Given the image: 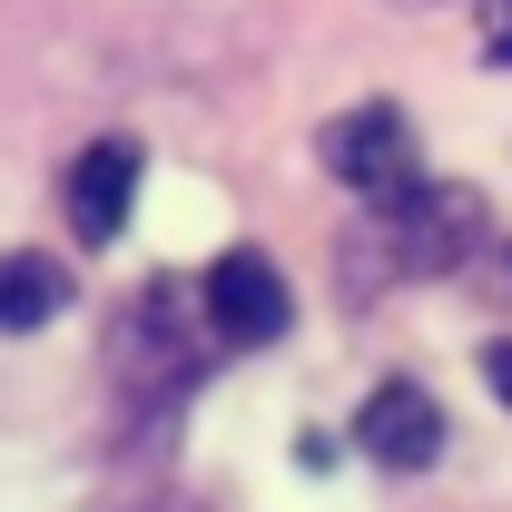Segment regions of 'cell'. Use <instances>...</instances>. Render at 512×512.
Here are the masks:
<instances>
[{"instance_id":"7","label":"cell","mask_w":512,"mask_h":512,"mask_svg":"<svg viewBox=\"0 0 512 512\" xmlns=\"http://www.w3.org/2000/svg\"><path fill=\"white\" fill-rule=\"evenodd\" d=\"M483 60L512 69V0H483Z\"/></svg>"},{"instance_id":"5","label":"cell","mask_w":512,"mask_h":512,"mask_svg":"<svg viewBox=\"0 0 512 512\" xmlns=\"http://www.w3.org/2000/svg\"><path fill=\"white\" fill-rule=\"evenodd\" d=\"M355 444H365V463H384V473H424L434 453H444V414H434V394L424 384H375L365 394V414H355Z\"/></svg>"},{"instance_id":"8","label":"cell","mask_w":512,"mask_h":512,"mask_svg":"<svg viewBox=\"0 0 512 512\" xmlns=\"http://www.w3.org/2000/svg\"><path fill=\"white\" fill-rule=\"evenodd\" d=\"M483 384L503 394V414H512V335H493V345H483Z\"/></svg>"},{"instance_id":"6","label":"cell","mask_w":512,"mask_h":512,"mask_svg":"<svg viewBox=\"0 0 512 512\" xmlns=\"http://www.w3.org/2000/svg\"><path fill=\"white\" fill-rule=\"evenodd\" d=\"M69 306V266L60 256H0V335H40Z\"/></svg>"},{"instance_id":"4","label":"cell","mask_w":512,"mask_h":512,"mask_svg":"<svg viewBox=\"0 0 512 512\" xmlns=\"http://www.w3.org/2000/svg\"><path fill=\"white\" fill-rule=\"evenodd\" d=\"M138 178H148L138 138H99V148H79V168H69V227H79V247H119V237H128Z\"/></svg>"},{"instance_id":"1","label":"cell","mask_w":512,"mask_h":512,"mask_svg":"<svg viewBox=\"0 0 512 512\" xmlns=\"http://www.w3.org/2000/svg\"><path fill=\"white\" fill-rule=\"evenodd\" d=\"M483 237H493V217H483L473 188L414 178V188H394V197H365V227L345 247V286L355 296H384L404 276H453V266L483 256Z\"/></svg>"},{"instance_id":"2","label":"cell","mask_w":512,"mask_h":512,"mask_svg":"<svg viewBox=\"0 0 512 512\" xmlns=\"http://www.w3.org/2000/svg\"><path fill=\"white\" fill-rule=\"evenodd\" d=\"M316 158H325V178L335 188H355V197H394V188H414L424 168V148H414V119L394 109V99H365V109H335V119L316 128Z\"/></svg>"},{"instance_id":"3","label":"cell","mask_w":512,"mask_h":512,"mask_svg":"<svg viewBox=\"0 0 512 512\" xmlns=\"http://www.w3.org/2000/svg\"><path fill=\"white\" fill-rule=\"evenodd\" d=\"M197 316H207L217 345H276V335L296 325V296H286V276H276L256 247H227L207 276H197Z\"/></svg>"}]
</instances>
